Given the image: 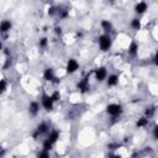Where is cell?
<instances>
[{
    "mask_svg": "<svg viewBox=\"0 0 158 158\" xmlns=\"http://www.w3.org/2000/svg\"><path fill=\"white\" fill-rule=\"evenodd\" d=\"M48 132H49V126L47 125V122H40L36 126V128H35V131L32 133V137H33V139H37L38 137H41V136H43L46 133L48 135Z\"/></svg>",
    "mask_w": 158,
    "mask_h": 158,
    "instance_id": "obj_1",
    "label": "cell"
},
{
    "mask_svg": "<svg viewBox=\"0 0 158 158\" xmlns=\"http://www.w3.org/2000/svg\"><path fill=\"white\" fill-rule=\"evenodd\" d=\"M41 105L46 111H52L54 107V100L52 99V96L49 94H42L41 96Z\"/></svg>",
    "mask_w": 158,
    "mask_h": 158,
    "instance_id": "obj_2",
    "label": "cell"
},
{
    "mask_svg": "<svg viewBox=\"0 0 158 158\" xmlns=\"http://www.w3.org/2000/svg\"><path fill=\"white\" fill-rule=\"evenodd\" d=\"M98 43H99V47H100V49H101L102 52H106V51H109V49L111 48V38H110V36H109L107 33L101 35V36L99 37Z\"/></svg>",
    "mask_w": 158,
    "mask_h": 158,
    "instance_id": "obj_3",
    "label": "cell"
},
{
    "mask_svg": "<svg viewBox=\"0 0 158 158\" xmlns=\"http://www.w3.org/2000/svg\"><path fill=\"white\" fill-rule=\"evenodd\" d=\"M106 112L112 117H117L122 114V106L118 104H109L106 106Z\"/></svg>",
    "mask_w": 158,
    "mask_h": 158,
    "instance_id": "obj_4",
    "label": "cell"
},
{
    "mask_svg": "<svg viewBox=\"0 0 158 158\" xmlns=\"http://www.w3.org/2000/svg\"><path fill=\"white\" fill-rule=\"evenodd\" d=\"M78 69H79V63H78V60L74 59V58H69V59L67 60V64H65V72H67L68 74H73V73H75Z\"/></svg>",
    "mask_w": 158,
    "mask_h": 158,
    "instance_id": "obj_5",
    "label": "cell"
},
{
    "mask_svg": "<svg viewBox=\"0 0 158 158\" xmlns=\"http://www.w3.org/2000/svg\"><path fill=\"white\" fill-rule=\"evenodd\" d=\"M94 77L98 81H104L105 79H107V70L105 67H98L94 70Z\"/></svg>",
    "mask_w": 158,
    "mask_h": 158,
    "instance_id": "obj_6",
    "label": "cell"
},
{
    "mask_svg": "<svg viewBox=\"0 0 158 158\" xmlns=\"http://www.w3.org/2000/svg\"><path fill=\"white\" fill-rule=\"evenodd\" d=\"M77 88L80 93H86L90 90V83H89V78H83L78 81Z\"/></svg>",
    "mask_w": 158,
    "mask_h": 158,
    "instance_id": "obj_7",
    "label": "cell"
},
{
    "mask_svg": "<svg viewBox=\"0 0 158 158\" xmlns=\"http://www.w3.org/2000/svg\"><path fill=\"white\" fill-rule=\"evenodd\" d=\"M43 79H44L46 81H49V83H53V81L57 79L53 68H46V69H44V72H43Z\"/></svg>",
    "mask_w": 158,
    "mask_h": 158,
    "instance_id": "obj_8",
    "label": "cell"
},
{
    "mask_svg": "<svg viewBox=\"0 0 158 158\" xmlns=\"http://www.w3.org/2000/svg\"><path fill=\"white\" fill-rule=\"evenodd\" d=\"M40 109H41V106H40L38 101H31L30 105H28V114L35 117L40 114Z\"/></svg>",
    "mask_w": 158,
    "mask_h": 158,
    "instance_id": "obj_9",
    "label": "cell"
},
{
    "mask_svg": "<svg viewBox=\"0 0 158 158\" xmlns=\"http://www.w3.org/2000/svg\"><path fill=\"white\" fill-rule=\"evenodd\" d=\"M147 10H148V5H147V2H144V1H139V2H137V4L135 5V12H136L137 15H142V14H144Z\"/></svg>",
    "mask_w": 158,
    "mask_h": 158,
    "instance_id": "obj_10",
    "label": "cell"
},
{
    "mask_svg": "<svg viewBox=\"0 0 158 158\" xmlns=\"http://www.w3.org/2000/svg\"><path fill=\"white\" fill-rule=\"evenodd\" d=\"M11 27H12V22L10 20H2L1 25H0V31H1V33H9Z\"/></svg>",
    "mask_w": 158,
    "mask_h": 158,
    "instance_id": "obj_11",
    "label": "cell"
},
{
    "mask_svg": "<svg viewBox=\"0 0 158 158\" xmlns=\"http://www.w3.org/2000/svg\"><path fill=\"white\" fill-rule=\"evenodd\" d=\"M100 26H101V28L104 30V32H105V33H107V35L112 31V23H111L109 20H101Z\"/></svg>",
    "mask_w": 158,
    "mask_h": 158,
    "instance_id": "obj_12",
    "label": "cell"
},
{
    "mask_svg": "<svg viewBox=\"0 0 158 158\" xmlns=\"http://www.w3.org/2000/svg\"><path fill=\"white\" fill-rule=\"evenodd\" d=\"M106 84H107V86H116L118 84V75H116V74L109 75L106 79Z\"/></svg>",
    "mask_w": 158,
    "mask_h": 158,
    "instance_id": "obj_13",
    "label": "cell"
},
{
    "mask_svg": "<svg viewBox=\"0 0 158 158\" xmlns=\"http://www.w3.org/2000/svg\"><path fill=\"white\" fill-rule=\"evenodd\" d=\"M148 123H149V118L146 117V116H143V117H139V118L137 120L136 127H137V128H143V127L148 126Z\"/></svg>",
    "mask_w": 158,
    "mask_h": 158,
    "instance_id": "obj_14",
    "label": "cell"
},
{
    "mask_svg": "<svg viewBox=\"0 0 158 158\" xmlns=\"http://www.w3.org/2000/svg\"><path fill=\"white\" fill-rule=\"evenodd\" d=\"M47 137L53 142V143H57V141L59 139V131L58 130H51L47 135Z\"/></svg>",
    "mask_w": 158,
    "mask_h": 158,
    "instance_id": "obj_15",
    "label": "cell"
},
{
    "mask_svg": "<svg viewBox=\"0 0 158 158\" xmlns=\"http://www.w3.org/2000/svg\"><path fill=\"white\" fill-rule=\"evenodd\" d=\"M130 26H131V28H133L135 31H138V30H141V26H142V23H141V20H139V19H137V17L132 19V20H131V22H130Z\"/></svg>",
    "mask_w": 158,
    "mask_h": 158,
    "instance_id": "obj_16",
    "label": "cell"
},
{
    "mask_svg": "<svg viewBox=\"0 0 158 158\" xmlns=\"http://www.w3.org/2000/svg\"><path fill=\"white\" fill-rule=\"evenodd\" d=\"M53 142L48 138V137H46L44 139H43V142H42V148L43 149H46V151H51L52 148H53Z\"/></svg>",
    "mask_w": 158,
    "mask_h": 158,
    "instance_id": "obj_17",
    "label": "cell"
},
{
    "mask_svg": "<svg viewBox=\"0 0 158 158\" xmlns=\"http://www.w3.org/2000/svg\"><path fill=\"white\" fill-rule=\"evenodd\" d=\"M128 53L131 56H136L138 53V44L136 42H131L128 46Z\"/></svg>",
    "mask_w": 158,
    "mask_h": 158,
    "instance_id": "obj_18",
    "label": "cell"
},
{
    "mask_svg": "<svg viewBox=\"0 0 158 158\" xmlns=\"http://www.w3.org/2000/svg\"><path fill=\"white\" fill-rule=\"evenodd\" d=\"M154 114H156V107H154V106H147V107L144 109V116H146V117L151 118V117L154 116Z\"/></svg>",
    "mask_w": 158,
    "mask_h": 158,
    "instance_id": "obj_19",
    "label": "cell"
},
{
    "mask_svg": "<svg viewBox=\"0 0 158 158\" xmlns=\"http://www.w3.org/2000/svg\"><path fill=\"white\" fill-rule=\"evenodd\" d=\"M38 46H40L41 48H46V47L48 46V38H47V37H42V38H40V41H38Z\"/></svg>",
    "mask_w": 158,
    "mask_h": 158,
    "instance_id": "obj_20",
    "label": "cell"
},
{
    "mask_svg": "<svg viewBox=\"0 0 158 158\" xmlns=\"http://www.w3.org/2000/svg\"><path fill=\"white\" fill-rule=\"evenodd\" d=\"M51 96H52V99L54 100V102H56V101H59V100H60V93H59L58 90L53 91V93L51 94Z\"/></svg>",
    "mask_w": 158,
    "mask_h": 158,
    "instance_id": "obj_21",
    "label": "cell"
},
{
    "mask_svg": "<svg viewBox=\"0 0 158 158\" xmlns=\"http://www.w3.org/2000/svg\"><path fill=\"white\" fill-rule=\"evenodd\" d=\"M37 157H40V158H42V157L47 158V157H49V151H46V149L42 148V151L37 153Z\"/></svg>",
    "mask_w": 158,
    "mask_h": 158,
    "instance_id": "obj_22",
    "label": "cell"
},
{
    "mask_svg": "<svg viewBox=\"0 0 158 158\" xmlns=\"http://www.w3.org/2000/svg\"><path fill=\"white\" fill-rule=\"evenodd\" d=\"M0 90H1V93H5V91H6V79H1Z\"/></svg>",
    "mask_w": 158,
    "mask_h": 158,
    "instance_id": "obj_23",
    "label": "cell"
},
{
    "mask_svg": "<svg viewBox=\"0 0 158 158\" xmlns=\"http://www.w3.org/2000/svg\"><path fill=\"white\" fill-rule=\"evenodd\" d=\"M152 135H153V137H154L156 139H158V126H156V127L153 128V132H152Z\"/></svg>",
    "mask_w": 158,
    "mask_h": 158,
    "instance_id": "obj_24",
    "label": "cell"
},
{
    "mask_svg": "<svg viewBox=\"0 0 158 158\" xmlns=\"http://www.w3.org/2000/svg\"><path fill=\"white\" fill-rule=\"evenodd\" d=\"M153 63L158 67V51L156 52V54H154V57H153Z\"/></svg>",
    "mask_w": 158,
    "mask_h": 158,
    "instance_id": "obj_25",
    "label": "cell"
}]
</instances>
